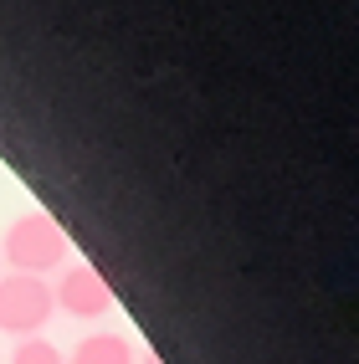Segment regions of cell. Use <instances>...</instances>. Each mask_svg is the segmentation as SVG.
Returning <instances> with one entry per match:
<instances>
[{
	"mask_svg": "<svg viewBox=\"0 0 359 364\" xmlns=\"http://www.w3.org/2000/svg\"><path fill=\"white\" fill-rule=\"evenodd\" d=\"M0 257L11 262V272L46 277V272H57V267H67L72 241L46 210H26V215H16L6 226V236H0Z\"/></svg>",
	"mask_w": 359,
	"mask_h": 364,
	"instance_id": "cell-1",
	"label": "cell"
},
{
	"mask_svg": "<svg viewBox=\"0 0 359 364\" xmlns=\"http://www.w3.org/2000/svg\"><path fill=\"white\" fill-rule=\"evenodd\" d=\"M52 282L26 277V272H6L0 277V333L11 338H41V328L52 323Z\"/></svg>",
	"mask_w": 359,
	"mask_h": 364,
	"instance_id": "cell-2",
	"label": "cell"
},
{
	"mask_svg": "<svg viewBox=\"0 0 359 364\" xmlns=\"http://www.w3.org/2000/svg\"><path fill=\"white\" fill-rule=\"evenodd\" d=\"M52 303L67 313V318H103V313H113V287L108 277L98 272V267H87V262H67L62 267V277L52 287Z\"/></svg>",
	"mask_w": 359,
	"mask_h": 364,
	"instance_id": "cell-3",
	"label": "cell"
},
{
	"mask_svg": "<svg viewBox=\"0 0 359 364\" xmlns=\"http://www.w3.org/2000/svg\"><path fill=\"white\" fill-rule=\"evenodd\" d=\"M67 364H134V344L124 333H82Z\"/></svg>",
	"mask_w": 359,
	"mask_h": 364,
	"instance_id": "cell-4",
	"label": "cell"
},
{
	"mask_svg": "<svg viewBox=\"0 0 359 364\" xmlns=\"http://www.w3.org/2000/svg\"><path fill=\"white\" fill-rule=\"evenodd\" d=\"M11 364H67V354L52 344V338H21L11 349Z\"/></svg>",
	"mask_w": 359,
	"mask_h": 364,
	"instance_id": "cell-5",
	"label": "cell"
},
{
	"mask_svg": "<svg viewBox=\"0 0 359 364\" xmlns=\"http://www.w3.org/2000/svg\"><path fill=\"white\" fill-rule=\"evenodd\" d=\"M134 359H139V364H164V359H159L149 344H139V349H134Z\"/></svg>",
	"mask_w": 359,
	"mask_h": 364,
	"instance_id": "cell-6",
	"label": "cell"
}]
</instances>
